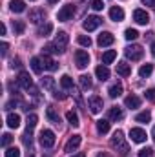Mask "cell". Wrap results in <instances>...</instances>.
<instances>
[{"mask_svg": "<svg viewBox=\"0 0 155 157\" xmlns=\"http://www.w3.org/2000/svg\"><path fill=\"white\" fill-rule=\"evenodd\" d=\"M112 146L115 148L120 155H126V154L130 152V146H128V143L124 141V133H122L120 130H117L115 133H113V137H112Z\"/></svg>", "mask_w": 155, "mask_h": 157, "instance_id": "obj_1", "label": "cell"}, {"mask_svg": "<svg viewBox=\"0 0 155 157\" xmlns=\"http://www.w3.org/2000/svg\"><path fill=\"white\" fill-rule=\"evenodd\" d=\"M73 15H75V7H73V4H68V6H64V7L57 13V18H59L60 22H68V20L73 18Z\"/></svg>", "mask_w": 155, "mask_h": 157, "instance_id": "obj_2", "label": "cell"}, {"mask_svg": "<svg viewBox=\"0 0 155 157\" xmlns=\"http://www.w3.org/2000/svg\"><path fill=\"white\" fill-rule=\"evenodd\" d=\"M124 53H126V57H128V59H131V60H141V59H142V55H144V49H142L141 46L133 44V46H128Z\"/></svg>", "mask_w": 155, "mask_h": 157, "instance_id": "obj_3", "label": "cell"}, {"mask_svg": "<svg viewBox=\"0 0 155 157\" xmlns=\"http://www.w3.org/2000/svg\"><path fill=\"white\" fill-rule=\"evenodd\" d=\"M55 133L51 132V130H42L40 132V144L44 146V148H51L53 144H55Z\"/></svg>", "mask_w": 155, "mask_h": 157, "instance_id": "obj_4", "label": "cell"}, {"mask_svg": "<svg viewBox=\"0 0 155 157\" xmlns=\"http://www.w3.org/2000/svg\"><path fill=\"white\" fill-rule=\"evenodd\" d=\"M75 64H77V68H80V70L88 68V64H89V55H88V51H84V49H77V51H75Z\"/></svg>", "mask_w": 155, "mask_h": 157, "instance_id": "obj_5", "label": "cell"}, {"mask_svg": "<svg viewBox=\"0 0 155 157\" xmlns=\"http://www.w3.org/2000/svg\"><path fill=\"white\" fill-rule=\"evenodd\" d=\"M100 24H102V18H100V17H97V15H91V17H88V18L84 20V24H82V26H84V29H86V31H93V29H97Z\"/></svg>", "mask_w": 155, "mask_h": 157, "instance_id": "obj_6", "label": "cell"}, {"mask_svg": "<svg viewBox=\"0 0 155 157\" xmlns=\"http://www.w3.org/2000/svg\"><path fill=\"white\" fill-rule=\"evenodd\" d=\"M88 108H89L91 113H100V110L104 108V102H102L100 97L93 95V97H89V101H88Z\"/></svg>", "mask_w": 155, "mask_h": 157, "instance_id": "obj_7", "label": "cell"}, {"mask_svg": "<svg viewBox=\"0 0 155 157\" xmlns=\"http://www.w3.org/2000/svg\"><path fill=\"white\" fill-rule=\"evenodd\" d=\"M17 84L20 88H24V90H31L33 88V80L29 77V73H26V71H20V75L17 78Z\"/></svg>", "mask_w": 155, "mask_h": 157, "instance_id": "obj_8", "label": "cell"}, {"mask_svg": "<svg viewBox=\"0 0 155 157\" xmlns=\"http://www.w3.org/2000/svg\"><path fill=\"white\" fill-rule=\"evenodd\" d=\"M133 20H135L137 24H141V26H146V24L150 22V15H148L144 9H135V11H133Z\"/></svg>", "mask_w": 155, "mask_h": 157, "instance_id": "obj_9", "label": "cell"}, {"mask_svg": "<svg viewBox=\"0 0 155 157\" xmlns=\"http://www.w3.org/2000/svg\"><path fill=\"white\" fill-rule=\"evenodd\" d=\"M130 137L133 143H144L146 141V132L142 128H131L130 130Z\"/></svg>", "mask_w": 155, "mask_h": 157, "instance_id": "obj_10", "label": "cell"}, {"mask_svg": "<svg viewBox=\"0 0 155 157\" xmlns=\"http://www.w3.org/2000/svg\"><path fill=\"white\" fill-rule=\"evenodd\" d=\"M113 40H115V37H113L110 31H102V33L99 35V39H97V44H99L100 48H104V46H112Z\"/></svg>", "mask_w": 155, "mask_h": 157, "instance_id": "obj_11", "label": "cell"}, {"mask_svg": "<svg viewBox=\"0 0 155 157\" xmlns=\"http://www.w3.org/2000/svg\"><path fill=\"white\" fill-rule=\"evenodd\" d=\"M40 60H42V66H44L47 71H55V70L59 68V64H57V62H55V60H53L47 53H44V55L40 57Z\"/></svg>", "mask_w": 155, "mask_h": 157, "instance_id": "obj_12", "label": "cell"}, {"mask_svg": "<svg viewBox=\"0 0 155 157\" xmlns=\"http://www.w3.org/2000/svg\"><path fill=\"white\" fill-rule=\"evenodd\" d=\"M68 42H70V37H68V33H66V31H59V35L55 37V40H53V44H57L62 51L66 49Z\"/></svg>", "mask_w": 155, "mask_h": 157, "instance_id": "obj_13", "label": "cell"}, {"mask_svg": "<svg viewBox=\"0 0 155 157\" xmlns=\"http://www.w3.org/2000/svg\"><path fill=\"white\" fill-rule=\"evenodd\" d=\"M80 143H82V137L80 135H73V137H70V141L66 143V152H75L78 146H80Z\"/></svg>", "mask_w": 155, "mask_h": 157, "instance_id": "obj_14", "label": "cell"}, {"mask_svg": "<svg viewBox=\"0 0 155 157\" xmlns=\"http://www.w3.org/2000/svg\"><path fill=\"white\" fill-rule=\"evenodd\" d=\"M95 75H97V78H99L100 82H104V80L110 78V70H108L106 66H97V68H95Z\"/></svg>", "mask_w": 155, "mask_h": 157, "instance_id": "obj_15", "label": "cell"}, {"mask_svg": "<svg viewBox=\"0 0 155 157\" xmlns=\"http://www.w3.org/2000/svg\"><path fill=\"white\" fill-rule=\"evenodd\" d=\"M110 18H112V20H115V22H120V20L124 18V11H122V7L113 6V7L110 9Z\"/></svg>", "mask_w": 155, "mask_h": 157, "instance_id": "obj_16", "label": "cell"}, {"mask_svg": "<svg viewBox=\"0 0 155 157\" xmlns=\"http://www.w3.org/2000/svg\"><path fill=\"white\" fill-rule=\"evenodd\" d=\"M117 73H119L120 77H130V75H131L130 64H128V62H119V64H117Z\"/></svg>", "mask_w": 155, "mask_h": 157, "instance_id": "obj_17", "label": "cell"}, {"mask_svg": "<svg viewBox=\"0 0 155 157\" xmlns=\"http://www.w3.org/2000/svg\"><path fill=\"white\" fill-rule=\"evenodd\" d=\"M124 104H126L128 108L135 110V108H139V106H141V99H139L137 95H128V97L124 99Z\"/></svg>", "mask_w": 155, "mask_h": 157, "instance_id": "obj_18", "label": "cell"}, {"mask_svg": "<svg viewBox=\"0 0 155 157\" xmlns=\"http://www.w3.org/2000/svg\"><path fill=\"white\" fill-rule=\"evenodd\" d=\"M9 7H11L13 13H22L26 9V2L24 0H11L9 2Z\"/></svg>", "mask_w": 155, "mask_h": 157, "instance_id": "obj_19", "label": "cell"}, {"mask_svg": "<svg viewBox=\"0 0 155 157\" xmlns=\"http://www.w3.org/2000/svg\"><path fill=\"white\" fill-rule=\"evenodd\" d=\"M44 17H46V13L42 11V9H33L31 13H29V20L33 22V24H39L44 20Z\"/></svg>", "mask_w": 155, "mask_h": 157, "instance_id": "obj_20", "label": "cell"}, {"mask_svg": "<svg viewBox=\"0 0 155 157\" xmlns=\"http://www.w3.org/2000/svg\"><path fill=\"white\" fill-rule=\"evenodd\" d=\"M6 122H7V126H9V128L17 130V128L20 126V115H17V113H9L7 119H6Z\"/></svg>", "mask_w": 155, "mask_h": 157, "instance_id": "obj_21", "label": "cell"}, {"mask_svg": "<svg viewBox=\"0 0 155 157\" xmlns=\"http://www.w3.org/2000/svg\"><path fill=\"white\" fill-rule=\"evenodd\" d=\"M108 93H110V97H112V99L120 97V95H122V84H120V82L112 84V86H110V90H108Z\"/></svg>", "mask_w": 155, "mask_h": 157, "instance_id": "obj_22", "label": "cell"}, {"mask_svg": "<svg viewBox=\"0 0 155 157\" xmlns=\"http://www.w3.org/2000/svg\"><path fill=\"white\" fill-rule=\"evenodd\" d=\"M46 115H47V119H49L53 124H59V122H60V117H59V113L55 112V108H53V106H47Z\"/></svg>", "mask_w": 155, "mask_h": 157, "instance_id": "obj_23", "label": "cell"}, {"mask_svg": "<svg viewBox=\"0 0 155 157\" xmlns=\"http://www.w3.org/2000/svg\"><path fill=\"white\" fill-rule=\"evenodd\" d=\"M115 59H117V51L115 49H108V51L102 55V62H104V64H112Z\"/></svg>", "mask_w": 155, "mask_h": 157, "instance_id": "obj_24", "label": "cell"}, {"mask_svg": "<svg viewBox=\"0 0 155 157\" xmlns=\"http://www.w3.org/2000/svg\"><path fill=\"white\" fill-rule=\"evenodd\" d=\"M97 132H99V133H108V132H110V122H108L106 119L97 121Z\"/></svg>", "mask_w": 155, "mask_h": 157, "instance_id": "obj_25", "label": "cell"}, {"mask_svg": "<svg viewBox=\"0 0 155 157\" xmlns=\"http://www.w3.org/2000/svg\"><path fill=\"white\" fill-rule=\"evenodd\" d=\"M108 115H110L112 121H120V119L124 117V113H122V110H120L119 106H113V108L110 110V113H108Z\"/></svg>", "mask_w": 155, "mask_h": 157, "instance_id": "obj_26", "label": "cell"}, {"mask_svg": "<svg viewBox=\"0 0 155 157\" xmlns=\"http://www.w3.org/2000/svg\"><path fill=\"white\" fill-rule=\"evenodd\" d=\"M80 88L82 90H91V86H93V82H91V77L89 75H80Z\"/></svg>", "mask_w": 155, "mask_h": 157, "instance_id": "obj_27", "label": "cell"}, {"mask_svg": "<svg viewBox=\"0 0 155 157\" xmlns=\"http://www.w3.org/2000/svg\"><path fill=\"white\" fill-rule=\"evenodd\" d=\"M51 31H53V24H49V22L42 24V26L39 28V35H40V37H47Z\"/></svg>", "mask_w": 155, "mask_h": 157, "instance_id": "obj_28", "label": "cell"}, {"mask_svg": "<svg viewBox=\"0 0 155 157\" xmlns=\"http://www.w3.org/2000/svg\"><path fill=\"white\" fill-rule=\"evenodd\" d=\"M42 86H44V90L53 91V90H55V78L53 77H44L42 78Z\"/></svg>", "mask_w": 155, "mask_h": 157, "instance_id": "obj_29", "label": "cell"}, {"mask_svg": "<svg viewBox=\"0 0 155 157\" xmlns=\"http://www.w3.org/2000/svg\"><path fill=\"white\" fill-rule=\"evenodd\" d=\"M60 86H62L64 90H71V88H73V78L70 77V75H62V77H60Z\"/></svg>", "mask_w": 155, "mask_h": 157, "instance_id": "obj_30", "label": "cell"}, {"mask_svg": "<svg viewBox=\"0 0 155 157\" xmlns=\"http://www.w3.org/2000/svg\"><path fill=\"white\" fill-rule=\"evenodd\" d=\"M152 71H153V64H144V66H141V70H139V75L144 78V77H150L152 75Z\"/></svg>", "mask_w": 155, "mask_h": 157, "instance_id": "obj_31", "label": "cell"}, {"mask_svg": "<svg viewBox=\"0 0 155 157\" xmlns=\"http://www.w3.org/2000/svg\"><path fill=\"white\" fill-rule=\"evenodd\" d=\"M137 122H150L152 121V113L146 110V112H141V113H137V117H135Z\"/></svg>", "mask_w": 155, "mask_h": 157, "instance_id": "obj_32", "label": "cell"}, {"mask_svg": "<svg viewBox=\"0 0 155 157\" xmlns=\"http://www.w3.org/2000/svg\"><path fill=\"white\" fill-rule=\"evenodd\" d=\"M24 29H26V26H24L22 20H13V31H15L17 35H22Z\"/></svg>", "mask_w": 155, "mask_h": 157, "instance_id": "obj_33", "label": "cell"}, {"mask_svg": "<svg viewBox=\"0 0 155 157\" xmlns=\"http://www.w3.org/2000/svg\"><path fill=\"white\" fill-rule=\"evenodd\" d=\"M44 53H53V55H59V53H62V49H60L57 44H53V42H51V44H47V46L44 48Z\"/></svg>", "mask_w": 155, "mask_h": 157, "instance_id": "obj_34", "label": "cell"}, {"mask_svg": "<svg viewBox=\"0 0 155 157\" xmlns=\"http://www.w3.org/2000/svg\"><path fill=\"white\" fill-rule=\"evenodd\" d=\"M66 119H68V122H70L71 126H75V128L80 124V122H78V115L75 112H68V113H66Z\"/></svg>", "mask_w": 155, "mask_h": 157, "instance_id": "obj_35", "label": "cell"}, {"mask_svg": "<svg viewBox=\"0 0 155 157\" xmlns=\"http://www.w3.org/2000/svg\"><path fill=\"white\" fill-rule=\"evenodd\" d=\"M31 70H33L35 73H40V71H42V60H40L39 57H33V59H31Z\"/></svg>", "mask_w": 155, "mask_h": 157, "instance_id": "obj_36", "label": "cell"}, {"mask_svg": "<svg viewBox=\"0 0 155 157\" xmlns=\"http://www.w3.org/2000/svg\"><path fill=\"white\" fill-rule=\"evenodd\" d=\"M37 122H39V117L35 115V113H31V115H28V132H31L35 126H37Z\"/></svg>", "mask_w": 155, "mask_h": 157, "instance_id": "obj_37", "label": "cell"}, {"mask_svg": "<svg viewBox=\"0 0 155 157\" xmlns=\"http://www.w3.org/2000/svg\"><path fill=\"white\" fill-rule=\"evenodd\" d=\"M77 42L80 44V46H84V48H89V46H91V39H89V37H86V35H78Z\"/></svg>", "mask_w": 155, "mask_h": 157, "instance_id": "obj_38", "label": "cell"}, {"mask_svg": "<svg viewBox=\"0 0 155 157\" xmlns=\"http://www.w3.org/2000/svg\"><path fill=\"white\" fill-rule=\"evenodd\" d=\"M124 37H126V40H135L137 37H139V31L130 28V29H126V31H124Z\"/></svg>", "mask_w": 155, "mask_h": 157, "instance_id": "obj_39", "label": "cell"}, {"mask_svg": "<svg viewBox=\"0 0 155 157\" xmlns=\"http://www.w3.org/2000/svg\"><path fill=\"white\" fill-rule=\"evenodd\" d=\"M4 155L6 157H20V150L18 148H7Z\"/></svg>", "mask_w": 155, "mask_h": 157, "instance_id": "obj_40", "label": "cell"}, {"mask_svg": "<svg viewBox=\"0 0 155 157\" xmlns=\"http://www.w3.org/2000/svg\"><path fill=\"white\" fill-rule=\"evenodd\" d=\"M11 141H13V137H11L9 133H4V135H2V146H4V148H7V146L11 144Z\"/></svg>", "mask_w": 155, "mask_h": 157, "instance_id": "obj_41", "label": "cell"}, {"mask_svg": "<svg viewBox=\"0 0 155 157\" xmlns=\"http://www.w3.org/2000/svg\"><path fill=\"white\" fill-rule=\"evenodd\" d=\"M139 157H153V150L152 148H142L139 152Z\"/></svg>", "mask_w": 155, "mask_h": 157, "instance_id": "obj_42", "label": "cell"}, {"mask_svg": "<svg viewBox=\"0 0 155 157\" xmlns=\"http://www.w3.org/2000/svg\"><path fill=\"white\" fill-rule=\"evenodd\" d=\"M91 7H93L95 11H102L104 4H102V0H93V2H91Z\"/></svg>", "mask_w": 155, "mask_h": 157, "instance_id": "obj_43", "label": "cell"}, {"mask_svg": "<svg viewBox=\"0 0 155 157\" xmlns=\"http://www.w3.org/2000/svg\"><path fill=\"white\" fill-rule=\"evenodd\" d=\"M146 99L148 101H155V88H150V90H146Z\"/></svg>", "mask_w": 155, "mask_h": 157, "instance_id": "obj_44", "label": "cell"}, {"mask_svg": "<svg viewBox=\"0 0 155 157\" xmlns=\"http://www.w3.org/2000/svg\"><path fill=\"white\" fill-rule=\"evenodd\" d=\"M7 49H9V44H7V42H2V55H4V57L7 55Z\"/></svg>", "mask_w": 155, "mask_h": 157, "instance_id": "obj_45", "label": "cell"}, {"mask_svg": "<svg viewBox=\"0 0 155 157\" xmlns=\"http://www.w3.org/2000/svg\"><path fill=\"white\" fill-rule=\"evenodd\" d=\"M11 66H13V68H20V66H22V64H20V59H13V60H11Z\"/></svg>", "mask_w": 155, "mask_h": 157, "instance_id": "obj_46", "label": "cell"}, {"mask_svg": "<svg viewBox=\"0 0 155 157\" xmlns=\"http://www.w3.org/2000/svg\"><path fill=\"white\" fill-rule=\"evenodd\" d=\"M142 4H144V6H152V7H155V0H142Z\"/></svg>", "mask_w": 155, "mask_h": 157, "instance_id": "obj_47", "label": "cell"}, {"mask_svg": "<svg viewBox=\"0 0 155 157\" xmlns=\"http://www.w3.org/2000/svg\"><path fill=\"white\" fill-rule=\"evenodd\" d=\"M0 35H6V24L0 26Z\"/></svg>", "mask_w": 155, "mask_h": 157, "instance_id": "obj_48", "label": "cell"}, {"mask_svg": "<svg viewBox=\"0 0 155 157\" xmlns=\"http://www.w3.org/2000/svg\"><path fill=\"white\" fill-rule=\"evenodd\" d=\"M97 157H110V155H108L106 152H100V154H99V155H97Z\"/></svg>", "mask_w": 155, "mask_h": 157, "instance_id": "obj_49", "label": "cell"}, {"mask_svg": "<svg viewBox=\"0 0 155 157\" xmlns=\"http://www.w3.org/2000/svg\"><path fill=\"white\" fill-rule=\"evenodd\" d=\"M71 157H86V154H82V152H80V154H75V155H71Z\"/></svg>", "mask_w": 155, "mask_h": 157, "instance_id": "obj_50", "label": "cell"}, {"mask_svg": "<svg viewBox=\"0 0 155 157\" xmlns=\"http://www.w3.org/2000/svg\"><path fill=\"white\" fill-rule=\"evenodd\" d=\"M152 55H153V57H155V42H153V44H152Z\"/></svg>", "mask_w": 155, "mask_h": 157, "instance_id": "obj_51", "label": "cell"}, {"mask_svg": "<svg viewBox=\"0 0 155 157\" xmlns=\"http://www.w3.org/2000/svg\"><path fill=\"white\" fill-rule=\"evenodd\" d=\"M152 137H153V139H155V126H153V128H152Z\"/></svg>", "mask_w": 155, "mask_h": 157, "instance_id": "obj_52", "label": "cell"}, {"mask_svg": "<svg viewBox=\"0 0 155 157\" xmlns=\"http://www.w3.org/2000/svg\"><path fill=\"white\" fill-rule=\"evenodd\" d=\"M47 2H49V4H55V2H59V0H47Z\"/></svg>", "mask_w": 155, "mask_h": 157, "instance_id": "obj_53", "label": "cell"}, {"mask_svg": "<svg viewBox=\"0 0 155 157\" xmlns=\"http://www.w3.org/2000/svg\"><path fill=\"white\" fill-rule=\"evenodd\" d=\"M31 2H35V0H31Z\"/></svg>", "mask_w": 155, "mask_h": 157, "instance_id": "obj_54", "label": "cell"}]
</instances>
